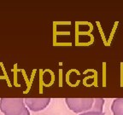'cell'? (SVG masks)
Listing matches in <instances>:
<instances>
[{
  "label": "cell",
  "mask_w": 123,
  "mask_h": 115,
  "mask_svg": "<svg viewBox=\"0 0 123 115\" xmlns=\"http://www.w3.org/2000/svg\"><path fill=\"white\" fill-rule=\"evenodd\" d=\"M0 111L4 115H30L22 98H1Z\"/></svg>",
  "instance_id": "obj_1"
},
{
  "label": "cell",
  "mask_w": 123,
  "mask_h": 115,
  "mask_svg": "<svg viewBox=\"0 0 123 115\" xmlns=\"http://www.w3.org/2000/svg\"><path fill=\"white\" fill-rule=\"evenodd\" d=\"M50 98H25L24 102L29 110L39 112L45 109L50 104Z\"/></svg>",
  "instance_id": "obj_3"
},
{
  "label": "cell",
  "mask_w": 123,
  "mask_h": 115,
  "mask_svg": "<svg viewBox=\"0 0 123 115\" xmlns=\"http://www.w3.org/2000/svg\"><path fill=\"white\" fill-rule=\"evenodd\" d=\"M68 107L75 113H83L92 110L94 98H66Z\"/></svg>",
  "instance_id": "obj_2"
},
{
  "label": "cell",
  "mask_w": 123,
  "mask_h": 115,
  "mask_svg": "<svg viewBox=\"0 0 123 115\" xmlns=\"http://www.w3.org/2000/svg\"><path fill=\"white\" fill-rule=\"evenodd\" d=\"M104 105V99H103V98H94V102H93V105H92L91 111L103 113Z\"/></svg>",
  "instance_id": "obj_5"
},
{
  "label": "cell",
  "mask_w": 123,
  "mask_h": 115,
  "mask_svg": "<svg viewBox=\"0 0 123 115\" xmlns=\"http://www.w3.org/2000/svg\"><path fill=\"white\" fill-rule=\"evenodd\" d=\"M79 115H104V112H103V113H98V112L89 111V112L80 113V114H79Z\"/></svg>",
  "instance_id": "obj_6"
},
{
  "label": "cell",
  "mask_w": 123,
  "mask_h": 115,
  "mask_svg": "<svg viewBox=\"0 0 123 115\" xmlns=\"http://www.w3.org/2000/svg\"><path fill=\"white\" fill-rule=\"evenodd\" d=\"M111 111L114 115H123V98H116L111 105Z\"/></svg>",
  "instance_id": "obj_4"
}]
</instances>
